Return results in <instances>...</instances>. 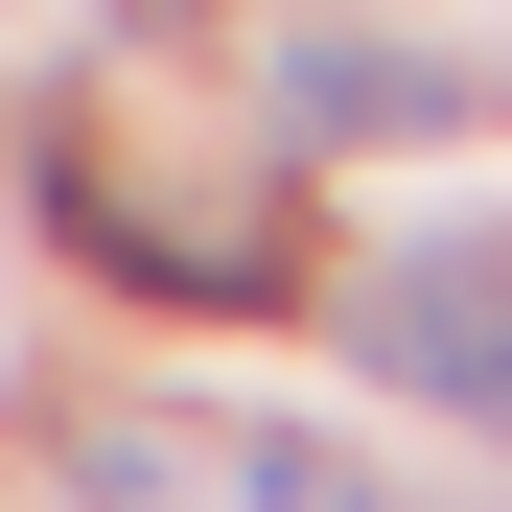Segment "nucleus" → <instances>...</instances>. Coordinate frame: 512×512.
Instances as JSON below:
<instances>
[{
    "label": "nucleus",
    "mask_w": 512,
    "mask_h": 512,
    "mask_svg": "<svg viewBox=\"0 0 512 512\" xmlns=\"http://www.w3.org/2000/svg\"><path fill=\"white\" fill-rule=\"evenodd\" d=\"M350 350L419 419H512V233H396L373 280H350Z\"/></svg>",
    "instance_id": "obj_1"
},
{
    "label": "nucleus",
    "mask_w": 512,
    "mask_h": 512,
    "mask_svg": "<svg viewBox=\"0 0 512 512\" xmlns=\"http://www.w3.org/2000/svg\"><path fill=\"white\" fill-rule=\"evenodd\" d=\"M280 117H303V140H443V117H466V70H419V47H373V24H326V47H280Z\"/></svg>",
    "instance_id": "obj_2"
},
{
    "label": "nucleus",
    "mask_w": 512,
    "mask_h": 512,
    "mask_svg": "<svg viewBox=\"0 0 512 512\" xmlns=\"http://www.w3.org/2000/svg\"><path fill=\"white\" fill-rule=\"evenodd\" d=\"M233 512H396L350 443H303V419H280V443H233Z\"/></svg>",
    "instance_id": "obj_3"
},
{
    "label": "nucleus",
    "mask_w": 512,
    "mask_h": 512,
    "mask_svg": "<svg viewBox=\"0 0 512 512\" xmlns=\"http://www.w3.org/2000/svg\"><path fill=\"white\" fill-rule=\"evenodd\" d=\"M117 24H187V0H117Z\"/></svg>",
    "instance_id": "obj_4"
}]
</instances>
